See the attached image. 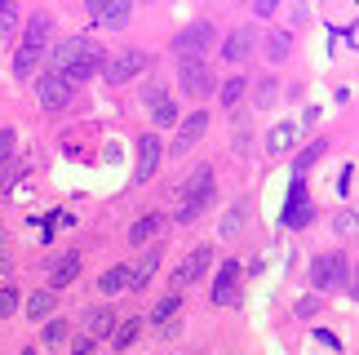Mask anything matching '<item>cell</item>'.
Segmentation results:
<instances>
[{
  "mask_svg": "<svg viewBox=\"0 0 359 355\" xmlns=\"http://www.w3.org/2000/svg\"><path fill=\"white\" fill-rule=\"evenodd\" d=\"M177 311H182V297H177V293H169V297H160V302H156V311H151V320H156L160 329H169V320L177 316Z\"/></svg>",
  "mask_w": 359,
  "mask_h": 355,
  "instance_id": "cell-24",
  "label": "cell"
},
{
  "mask_svg": "<svg viewBox=\"0 0 359 355\" xmlns=\"http://www.w3.org/2000/svg\"><path fill=\"white\" fill-rule=\"evenodd\" d=\"M102 67H107L102 45H98V40H89V36H67L62 45L53 49V72H58L67 85H80V80L98 76Z\"/></svg>",
  "mask_w": 359,
  "mask_h": 355,
  "instance_id": "cell-1",
  "label": "cell"
},
{
  "mask_svg": "<svg viewBox=\"0 0 359 355\" xmlns=\"http://www.w3.org/2000/svg\"><path fill=\"white\" fill-rule=\"evenodd\" d=\"M72 355H93V337L85 333V337H76V347H72Z\"/></svg>",
  "mask_w": 359,
  "mask_h": 355,
  "instance_id": "cell-36",
  "label": "cell"
},
{
  "mask_svg": "<svg viewBox=\"0 0 359 355\" xmlns=\"http://www.w3.org/2000/svg\"><path fill=\"white\" fill-rule=\"evenodd\" d=\"M116 311L111 307H89L85 311V329H89V337H93V342H98V337H111L116 333Z\"/></svg>",
  "mask_w": 359,
  "mask_h": 355,
  "instance_id": "cell-13",
  "label": "cell"
},
{
  "mask_svg": "<svg viewBox=\"0 0 359 355\" xmlns=\"http://www.w3.org/2000/svg\"><path fill=\"white\" fill-rule=\"evenodd\" d=\"M98 289H102V293H120V289H129V267H111V271H102Z\"/></svg>",
  "mask_w": 359,
  "mask_h": 355,
  "instance_id": "cell-26",
  "label": "cell"
},
{
  "mask_svg": "<svg viewBox=\"0 0 359 355\" xmlns=\"http://www.w3.org/2000/svg\"><path fill=\"white\" fill-rule=\"evenodd\" d=\"M13 311H18V289L5 284V289H0V316H13Z\"/></svg>",
  "mask_w": 359,
  "mask_h": 355,
  "instance_id": "cell-29",
  "label": "cell"
},
{
  "mask_svg": "<svg viewBox=\"0 0 359 355\" xmlns=\"http://www.w3.org/2000/svg\"><path fill=\"white\" fill-rule=\"evenodd\" d=\"M49 18H45V13H36V18L32 22H27V36H22V45H32V49H45V40H49Z\"/></svg>",
  "mask_w": 359,
  "mask_h": 355,
  "instance_id": "cell-21",
  "label": "cell"
},
{
  "mask_svg": "<svg viewBox=\"0 0 359 355\" xmlns=\"http://www.w3.org/2000/svg\"><path fill=\"white\" fill-rule=\"evenodd\" d=\"M36 62H40V49H32V45H18V53H13V76L18 80H27L36 72Z\"/></svg>",
  "mask_w": 359,
  "mask_h": 355,
  "instance_id": "cell-22",
  "label": "cell"
},
{
  "mask_svg": "<svg viewBox=\"0 0 359 355\" xmlns=\"http://www.w3.org/2000/svg\"><path fill=\"white\" fill-rule=\"evenodd\" d=\"M147 107H151V120H156V125H173V120H177V107H173V98L160 85L147 89Z\"/></svg>",
  "mask_w": 359,
  "mask_h": 355,
  "instance_id": "cell-14",
  "label": "cell"
},
{
  "mask_svg": "<svg viewBox=\"0 0 359 355\" xmlns=\"http://www.w3.org/2000/svg\"><path fill=\"white\" fill-rule=\"evenodd\" d=\"M182 89L191 98H204V93H213V72L204 62H182Z\"/></svg>",
  "mask_w": 359,
  "mask_h": 355,
  "instance_id": "cell-12",
  "label": "cell"
},
{
  "mask_svg": "<svg viewBox=\"0 0 359 355\" xmlns=\"http://www.w3.org/2000/svg\"><path fill=\"white\" fill-rule=\"evenodd\" d=\"M156 267H160V249H147V253L129 267V289H147V280L156 276Z\"/></svg>",
  "mask_w": 359,
  "mask_h": 355,
  "instance_id": "cell-16",
  "label": "cell"
},
{
  "mask_svg": "<svg viewBox=\"0 0 359 355\" xmlns=\"http://www.w3.org/2000/svg\"><path fill=\"white\" fill-rule=\"evenodd\" d=\"M204 129H209V112H196V116H187L182 120V129H177V138H173V147L169 152L173 156H182V152H191L200 138H204Z\"/></svg>",
  "mask_w": 359,
  "mask_h": 355,
  "instance_id": "cell-10",
  "label": "cell"
},
{
  "mask_svg": "<svg viewBox=\"0 0 359 355\" xmlns=\"http://www.w3.org/2000/svg\"><path fill=\"white\" fill-rule=\"evenodd\" d=\"M311 217H315V204L306 196V182L293 178V182H288V200H284V227H306Z\"/></svg>",
  "mask_w": 359,
  "mask_h": 355,
  "instance_id": "cell-5",
  "label": "cell"
},
{
  "mask_svg": "<svg viewBox=\"0 0 359 355\" xmlns=\"http://www.w3.org/2000/svg\"><path fill=\"white\" fill-rule=\"evenodd\" d=\"M244 98V80L236 76V80H226V85H222V107H236Z\"/></svg>",
  "mask_w": 359,
  "mask_h": 355,
  "instance_id": "cell-28",
  "label": "cell"
},
{
  "mask_svg": "<svg viewBox=\"0 0 359 355\" xmlns=\"http://www.w3.org/2000/svg\"><path fill=\"white\" fill-rule=\"evenodd\" d=\"M137 329H142V324H137L133 316H129V320H116V333H111L116 351H129V347H133V337H137Z\"/></svg>",
  "mask_w": 359,
  "mask_h": 355,
  "instance_id": "cell-25",
  "label": "cell"
},
{
  "mask_svg": "<svg viewBox=\"0 0 359 355\" xmlns=\"http://www.w3.org/2000/svg\"><path fill=\"white\" fill-rule=\"evenodd\" d=\"M160 227H164V217H160V213H147V217H137V222L129 227V244H147V240L156 236Z\"/></svg>",
  "mask_w": 359,
  "mask_h": 355,
  "instance_id": "cell-19",
  "label": "cell"
},
{
  "mask_svg": "<svg viewBox=\"0 0 359 355\" xmlns=\"http://www.w3.org/2000/svg\"><path fill=\"white\" fill-rule=\"evenodd\" d=\"M293 138H297V129H293V125H275V129H271V138H266V152H271V156H284L288 147H293Z\"/></svg>",
  "mask_w": 359,
  "mask_h": 355,
  "instance_id": "cell-23",
  "label": "cell"
},
{
  "mask_svg": "<svg viewBox=\"0 0 359 355\" xmlns=\"http://www.w3.org/2000/svg\"><path fill=\"white\" fill-rule=\"evenodd\" d=\"M13 142H18V138H13V129H5V133H0V165H9V156H13Z\"/></svg>",
  "mask_w": 359,
  "mask_h": 355,
  "instance_id": "cell-35",
  "label": "cell"
},
{
  "mask_svg": "<svg viewBox=\"0 0 359 355\" xmlns=\"http://www.w3.org/2000/svg\"><path fill=\"white\" fill-rule=\"evenodd\" d=\"M240 222H244V204H236V209L226 213V222H222V236H236V231H240Z\"/></svg>",
  "mask_w": 359,
  "mask_h": 355,
  "instance_id": "cell-33",
  "label": "cell"
},
{
  "mask_svg": "<svg viewBox=\"0 0 359 355\" xmlns=\"http://www.w3.org/2000/svg\"><path fill=\"white\" fill-rule=\"evenodd\" d=\"M18 173H22V165H0V196L13 187V178H18Z\"/></svg>",
  "mask_w": 359,
  "mask_h": 355,
  "instance_id": "cell-34",
  "label": "cell"
},
{
  "mask_svg": "<svg viewBox=\"0 0 359 355\" xmlns=\"http://www.w3.org/2000/svg\"><path fill=\"white\" fill-rule=\"evenodd\" d=\"M53 307H58V293H53V289H40V293L27 297V316H32V320H49Z\"/></svg>",
  "mask_w": 359,
  "mask_h": 355,
  "instance_id": "cell-18",
  "label": "cell"
},
{
  "mask_svg": "<svg viewBox=\"0 0 359 355\" xmlns=\"http://www.w3.org/2000/svg\"><path fill=\"white\" fill-rule=\"evenodd\" d=\"M266 53H271V58H275V62H280V58H284V53H288V40H284V32H275V36L266 40Z\"/></svg>",
  "mask_w": 359,
  "mask_h": 355,
  "instance_id": "cell-32",
  "label": "cell"
},
{
  "mask_svg": "<svg viewBox=\"0 0 359 355\" xmlns=\"http://www.w3.org/2000/svg\"><path fill=\"white\" fill-rule=\"evenodd\" d=\"M13 271V253H9V231H0V276Z\"/></svg>",
  "mask_w": 359,
  "mask_h": 355,
  "instance_id": "cell-31",
  "label": "cell"
},
{
  "mask_svg": "<svg viewBox=\"0 0 359 355\" xmlns=\"http://www.w3.org/2000/svg\"><path fill=\"white\" fill-rule=\"evenodd\" d=\"M236 297H240V262H222L213 284V307H231Z\"/></svg>",
  "mask_w": 359,
  "mask_h": 355,
  "instance_id": "cell-11",
  "label": "cell"
},
{
  "mask_svg": "<svg viewBox=\"0 0 359 355\" xmlns=\"http://www.w3.org/2000/svg\"><path fill=\"white\" fill-rule=\"evenodd\" d=\"M80 276V253H62L58 262H53V271H49V284H53V293L58 289H67V284H72Z\"/></svg>",
  "mask_w": 359,
  "mask_h": 355,
  "instance_id": "cell-15",
  "label": "cell"
},
{
  "mask_svg": "<svg viewBox=\"0 0 359 355\" xmlns=\"http://www.w3.org/2000/svg\"><path fill=\"white\" fill-rule=\"evenodd\" d=\"M209 262H213V249H191L182 262H177V271H173V289H187V284H196L204 271H209Z\"/></svg>",
  "mask_w": 359,
  "mask_h": 355,
  "instance_id": "cell-9",
  "label": "cell"
},
{
  "mask_svg": "<svg viewBox=\"0 0 359 355\" xmlns=\"http://www.w3.org/2000/svg\"><path fill=\"white\" fill-rule=\"evenodd\" d=\"M22 355H36V351H22Z\"/></svg>",
  "mask_w": 359,
  "mask_h": 355,
  "instance_id": "cell-38",
  "label": "cell"
},
{
  "mask_svg": "<svg viewBox=\"0 0 359 355\" xmlns=\"http://www.w3.org/2000/svg\"><path fill=\"white\" fill-rule=\"evenodd\" d=\"M346 280H351V271H346V257H341V253H324V257H315V262H311V284L320 293L341 289Z\"/></svg>",
  "mask_w": 359,
  "mask_h": 355,
  "instance_id": "cell-3",
  "label": "cell"
},
{
  "mask_svg": "<svg viewBox=\"0 0 359 355\" xmlns=\"http://www.w3.org/2000/svg\"><path fill=\"white\" fill-rule=\"evenodd\" d=\"M5 9H9V5H0V13H5Z\"/></svg>",
  "mask_w": 359,
  "mask_h": 355,
  "instance_id": "cell-37",
  "label": "cell"
},
{
  "mask_svg": "<svg viewBox=\"0 0 359 355\" xmlns=\"http://www.w3.org/2000/svg\"><path fill=\"white\" fill-rule=\"evenodd\" d=\"M89 13H93V22H107V27H124V22H129V5H102V0H93Z\"/></svg>",
  "mask_w": 359,
  "mask_h": 355,
  "instance_id": "cell-17",
  "label": "cell"
},
{
  "mask_svg": "<svg viewBox=\"0 0 359 355\" xmlns=\"http://www.w3.org/2000/svg\"><path fill=\"white\" fill-rule=\"evenodd\" d=\"M209 200H213V169H209V165H200L196 173H191L187 191H182V209H177V222H196V217L209 209Z\"/></svg>",
  "mask_w": 359,
  "mask_h": 355,
  "instance_id": "cell-2",
  "label": "cell"
},
{
  "mask_svg": "<svg viewBox=\"0 0 359 355\" xmlns=\"http://www.w3.org/2000/svg\"><path fill=\"white\" fill-rule=\"evenodd\" d=\"M222 53H226V62H244L248 53H253V36H248V32H236V36L222 45Z\"/></svg>",
  "mask_w": 359,
  "mask_h": 355,
  "instance_id": "cell-20",
  "label": "cell"
},
{
  "mask_svg": "<svg viewBox=\"0 0 359 355\" xmlns=\"http://www.w3.org/2000/svg\"><path fill=\"white\" fill-rule=\"evenodd\" d=\"M36 98H40L45 112H62V107L72 102V85H67L58 72H45V76H40V85H36Z\"/></svg>",
  "mask_w": 359,
  "mask_h": 355,
  "instance_id": "cell-6",
  "label": "cell"
},
{
  "mask_svg": "<svg viewBox=\"0 0 359 355\" xmlns=\"http://www.w3.org/2000/svg\"><path fill=\"white\" fill-rule=\"evenodd\" d=\"M62 337H67V320H49V324H45V342H49V347H58Z\"/></svg>",
  "mask_w": 359,
  "mask_h": 355,
  "instance_id": "cell-30",
  "label": "cell"
},
{
  "mask_svg": "<svg viewBox=\"0 0 359 355\" xmlns=\"http://www.w3.org/2000/svg\"><path fill=\"white\" fill-rule=\"evenodd\" d=\"M160 156H164V142L156 138V133H142L137 138V173H133V182H151L160 169Z\"/></svg>",
  "mask_w": 359,
  "mask_h": 355,
  "instance_id": "cell-8",
  "label": "cell"
},
{
  "mask_svg": "<svg viewBox=\"0 0 359 355\" xmlns=\"http://www.w3.org/2000/svg\"><path fill=\"white\" fill-rule=\"evenodd\" d=\"M320 156H324V142H311V147H306V152H302V156H297V165H293V169H297V178H302V173H306V169H311V165H315V160H320Z\"/></svg>",
  "mask_w": 359,
  "mask_h": 355,
  "instance_id": "cell-27",
  "label": "cell"
},
{
  "mask_svg": "<svg viewBox=\"0 0 359 355\" xmlns=\"http://www.w3.org/2000/svg\"><path fill=\"white\" fill-rule=\"evenodd\" d=\"M209 45H213V27L209 22H196V27H187V32L173 40V53L182 62H200V53L209 49Z\"/></svg>",
  "mask_w": 359,
  "mask_h": 355,
  "instance_id": "cell-4",
  "label": "cell"
},
{
  "mask_svg": "<svg viewBox=\"0 0 359 355\" xmlns=\"http://www.w3.org/2000/svg\"><path fill=\"white\" fill-rule=\"evenodd\" d=\"M137 72H147V53L142 49H124V53H116V58L102 67V76L111 80V85H124V80H133Z\"/></svg>",
  "mask_w": 359,
  "mask_h": 355,
  "instance_id": "cell-7",
  "label": "cell"
}]
</instances>
